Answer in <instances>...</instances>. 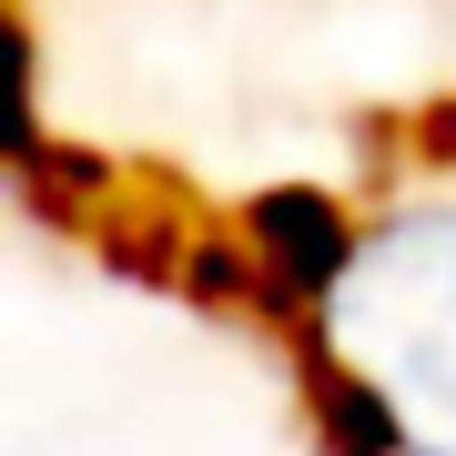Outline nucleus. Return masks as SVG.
I'll return each instance as SVG.
<instances>
[{
  "mask_svg": "<svg viewBox=\"0 0 456 456\" xmlns=\"http://www.w3.org/2000/svg\"><path fill=\"white\" fill-rule=\"evenodd\" d=\"M325 345L406 456H456V203L395 213L335 264Z\"/></svg>",
  "mask_w": 456,
  "mask_h": 456,
  "instance_id": "f257e3e1",
  "label": "nucleus"
}]
</instances>
